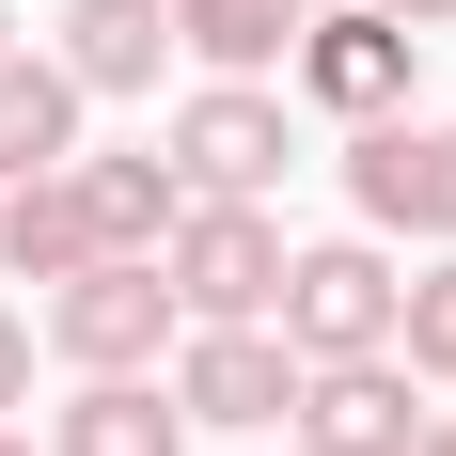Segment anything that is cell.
Listing matches in <instances>:
<instances>
[{"instance_id":"2e32d148","label":"cell","mask_w":456,"mask_h":456,"mask_svg":"<svg viewBox=\"0 0 456 456\" xmlns=\"http://www.w3.org/2000/svg\"><path fill=\"white\" fill-rule=\"evenodd\" d=\"M425 236L456 252V126H425Z\"/></svg>"},{"instance_id":"e0dca14e","label":"cell","mask_w":456,"mask_h":456,"mask_svg":"<svg viewBox=\"0 0 456 456\" xmlns=\"http://www.w3.org/2000/svg\"><path fill=\"white\" fill-rule=\"evenodd\" d=\"M16 394H32V330L0 315V410H16Z\"/></svg>"},{"instance_id":"44dd1931","label":"cell","mask_w":456,"mask_h":456,"mask_svg":"<svg viewBox=\"0 0 456 456\" xmlns=\"http://www.w3.org/2000/svg\"><path fill=\"white\" fill-rule=\"evenodd\" d=\"M283 16H315V0H283Z\"/></svg>"},{"instance_id":"ba28073f","label":"cell","mask_w":456,"mask_h":456,"mask_svg":"<svg viewBox=\"0 0 456 456\" xmlns=\"http://www.w3.org/2000/svg\"><path fill=\"white\" fill-rule=\"evenodd\" d=\"M79 94H158L174 63V0H63V47H47Z\"/></svg>"},{"instance_id":"7402d4cb","label":"cell","mask_w":456,"mask_h":456,"mask_svg":"<svg viewBox=\"0 0 456 456\" xmlns=\"http://www.w3.org/2000/svg\"><path fill=\"white\" fill-rule=\"evenodd\" d=\"M0 47H16V16H0Z\"/></svg>"},{"instance_id":"52a82bcc","label":"cell","mask_w":456,"mask_h":456,"mask_svg":"<svg viewBox=\"0 0 456 456\" xmlns=\"http://www.w3.org/2000/svg\"><path fill=\"white\" fill-rule=\"evenodd\" d=\"M174 410L189 425H283L299 410V346H283L268 315L252 330H174Z\"/></svg>"},{"instance_id":"8992f818","label":"cell","mask_w":456,"mask_h":456,"mask_svg":"<svg viewBox=\"0 0 456 456\" xmlns=\"http://www.w3.org/2000/svg\"><path fill=\"white\" fill-rule=\"evenodd\" d=\"M299 456H410L425 441V378L394 362V346H362V362H299Z\"/></svg>"},{"instance_id":"8fae6325","label":"cell","mask_w":456,"mask_h":456,"mask_svg":"<svg viewBox=\"0 0 456 456\" xmlns=\"http://www.w3.org/2000/svg\"><path fill=\"white\" fill-rule=\"evenodd\" d=\"M47 456H189V410L158 378H79V410L47 425Z\"/></svg>"},{"instance_id":"d6986e66","label":"cell","mask_w":456,"mask_h":456,"mask_svg":"<svg viewBox=\"0 0 456 456\" xmlns=\"http://www.w3.org/2000/svg\"><path fill=\"white\" fill-rule=\"evenodd\" d=\"M410 456H456V410H425V441H410Z\"/></svg>"},{"instance_id":"3957f363","label":"cell","mask_w":456,"mask_h":456,"mask_svg":"<svg viewBox=\"0 0 456 456\" xmlns=\"http://www.w3.org/2000/svg\"><path fill=\"white\" fill-rule=\"evenodd\" d=\"M394 252L378 236H315V252H283V299H268V330L299 346V362H362V346H394Z\"/></svg>"},{"instance_id":"30bf717a","label":"cell","mask_w":456,"mask_h":456,"mask_svg":"<svg viewBox=\"0 0 456 456\" xmlns=\"http://www.w3.org/2000/svg\"><path fill=\"white\" fill-rule=\"evenodd\" d=\"M79 110H94V94L63 79L47 47H0V189H16V174H63V158H79Z\"/></svg>"},{"instance_id":"5b68a950","label":"cell","mask_w":456,"mask_h":456,"mask_svg":"<svg viewBox=\"0 0 456 456\" xmlns=\"http://www.w3.org/2000/svg\"><path fill=\"white\" fill-rule=\"evenodd\" d=\"M174 174L189 189H236V205H268L283 174H299V110H283L268 79H205L174 110Z\"/></svg>"},{"instance_id":"9c48e42d","label":"cell","mask_w":456,"mask_h":456,"mask_svg":"<svg viewBox=\"0 0 456 456\" xmlns=\"http://www.w3.org/2000/svg\"><path fill=\"white\" fill-rule=\"evenodd\" d=\"M63 174H79V221H94V252H142V268H158V236L189 221V174L158 158V142H142V158H63Z\"/></svg>"},{"instance_id":"4fadbf2b","label":"cell","mask_w":456,"mask_h":456,"mask_svg":"<svg viewBox=\"0 0 456 456\" xmlns=\"http://www.w3.org/2000/svg\"><path fill=\"white\" fill-rule=\"evenodd\" d=\"M174 47L205 79H268L283 47H299V16H283V0H174Z\"/></svg>"},{"instance_id":"277c9868","label":"cell","mask_w":456,"mask_h":456,"mask_svg":"<svg viewBox=\"0 0 456 456\" xmlns=\"http://www.w3.org/2000/svg\"><path fill=\"white\" fill-rule=\"evenodd\" d=\"M174 330H189V315H174V283L142 268V252H94V268L47 283V346H63L79 378H158Z\"/></svg>"},{"instance_id":"9a60e30c","label":"cell","mask_w":456,"mask_h":456,"mask_svg":"<svg viewBox=\"0 0 456 456\" xmlns=\"http://www.w3.org/2000/svg\"><path fill=\"white\" fill-rule=\"evenodd\" d=\"M394 362H410V378H456V252L394 299Z\"/></svg>"},{"instance_id":"ffe728a7","label":"cell","mask_w":456,"mask_h":456,"mask_svg":"<svg viewBox=\"0 0 456 456\" xmlns=\"http://www.w3.org/2000/svg\"><path fill=\"white\" fill-rule=\"evenodd\" d=\"M0 456H32V441H16V425H0Z\"/></svg>"},{"instance_id":"7a4b0ae2","label":"cell","mask_w":456,"mask_h":456,"mask_svg":"<svg viewBox=\"0 0 456 456\" xmlns=\"http://www.w3.org/2000/svg\"><path fill=\"white\" fill-rule=\"evenodd\" d=\"M283 79L315 94L330 126H394L410 79H425V32H410V16H378V0H315L299 47H283Z\"/></svg>"},{"instance_id":"7c38bea8","label":"cell","mask_w":456,"mask_h":456,"mask_svg":"<svg viewBox=\"0 0 456 456\" xmlns=\"http://www.w3.org/2000/svg\"><path fill=\"white\" fill-rule=\"evenodd\" d=\"M0 268H16V283H63V268H94L79 174H16V189H0Z\"/></svg>"},{"instance_id":"5bb4252c","label":"cell","mask_w":456,"mask_h":456,"mask_svg":"<svg viewBox=\"0 0 456 456\" xmlns=\"http://www.w3.org/2000/svg\"><path fill=\"white\" fill-rule=\"evenodd\" d=\"M346 205H362V236H425V126L410 110L346 142Z\"/></svg>"},{"instance_id":"6da1fadb","label":"cell","mask_w":456,"mask_h":456,"mask_svg":"<svg viewBox=\"0 0 456 456\" xmlns=\"http://www.w3.org/2000/svg\"><path fill=\"white\" fill-rule=\"evenodd\" d=\"M158 283H174L189 330H252V315L283 299V221L236 205V189H189V221L158 236Z\"/></svg>"},{"instance_id":"ac0fdd59","label":"cell","mask_w":456,"mask_h":456,"mask_svg":"<svg viewBox=\"0 0 456 456\" xmlns=\"http://www.w3.org/2000/svg\"><path fill=\"white\" fill-rule=\"evenodd\" d=\"M378 16H410V32H441V16H456V0H378Z\"/></svg>"}]
</instances>
